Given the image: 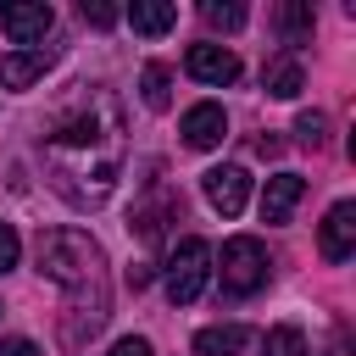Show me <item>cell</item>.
<instances>
[{"label":"cell","instance_id":"e0dca14e","mask_svg":"<svg viewBox=\"0 0 356 356\" xmlns=\"http://www.w3.org/2000/svg\"><path fill=\"white\" fill-rule=\"evenodd\" d=\"M278 28H284V39H289V44H306V39H312V6H306V0L278 6Z\"/></svg>","mask_w":356,"mask_h":356},{"label":"cell","instance_id":"d4e9b609","mask_svg":"<svg viewBox=\"0 0 356 356\" xmlns=\"http://www.w3.org/2000/svg\"><path fill=\"white\" fill-rule=\"evenodd\" d=\"M0 312H6V306H0Z\"/></svg>","mask_w":356,"mask_h":356},{"label":"cell","instance_id":"4fadbf2b","mask_svg":"<svg viewBox=\"0 0 356 356\" xmlns=\"http://www.w3.org/2000/svg\"><path fill=\"white\" fill-rule=\"evenodd\" d=\"M128 22H134V33L156 39V33H167V28L178 22V6H172V0H134V6H128Z\"/></svg>","mask_w":356,"mask_h":356},{"label":"cell","instance_id":"cb8c5ba5","mask_svg":"<svg viewBox=\"0 0 356 356\" xmlns=\"http://www.w3.org/2000/svg\"><path fill=\"white\" fill-rule=\"evenodd\" d=\"M128 284L145 289V284H150V261H134V267H128Z\"/></svg>","mask_w":356,"mask_h":356},{"label":"cell","instance_id":"7c38bea8","mask_svg":"<svg viewBox=\"0 0 356 356\" xmlns=\"http://www.w3.org/2000/svg\"><path fill=\"white\" fill-rule=\"evenodd\" d=\"M245 345H250L245 323H222V328H200L195 334V356H239Z\"/></svg>","mask_w":356,"mask_h":356},{"label":"cell","instance_id":"277c9868","mask_svg":"<svg viewBox=\"0 0 356 356\" xmlns=\"http://www.w3.org/2000/svg\"><path fill=\"white\" fill-rule=\"evenodd\" d=\"M267 284V250H261V239H250V234H234L228 245H222V295H256Z\"/></svg>","mask_w":356,"mask_h":356},{"label":"cell","instance_id":"9c48e42d","mask_svg":"<svg viewBox=\"0 0 356 356\" xmlns=\"http://www.w3.org/2000/svg\"><path fill=\"white\" fill-rule=\"evenodd\" d=\"M178 134H184V145H189V150H211V145H222V134H228V117H222V106L200 100V106H189V111H184Z\"/></svg>","mask_w":356,"mask_h":356},{"label":"cell","instance_id":"603a6c76","mask_svg":"<svg viewBox=\"0 0 356 356\" xmlns=\"http://www.w3.org/2000/svg\"><path fill=\"white\" fill-rule=\"evenodd\" d=\"M0 356H39L33 339H0Z\"/></svg>","mask_w":356,"mask_h":356},{"label":"cell","instance_id":"ba28073f","mask_svg":"<svg viewBox=\"0 0 356 356\" xmlns=\"http://www.w3.org/2000/svg\"><path fill=\"white\" fill-rule=\"evenodd\" d=\"M206 200H211L222 217H239L245 200H250V172H245V167H211V172H206Z\"/></svg>","mask_w":356,"mask_h":356},{"label":"cell","instance_id":"44dd1931","mask_svg":"<svg viewBox=\"0 0 356 356\" xmlns=\"http://www.w3.org/2000/svg\"><path fill=\"white\" fill-rule=\"evenodd\" d=\"M83 22H89V28H111V22H117V6H106V0H83Z\"/></svg>","mask_w":356,"mask_h":356},{"label":"cell","instance_id":"ffe728a7","mask_svg":"<svg viewBox=\"0 0 356 356\" xmlns=\"http://www.w3.org/2000/svg\"><path fill=\"white\" fill-rule=\"evenodd\" d=\"M17 256H22V239H17V228H11V222H0V273H11V267H17Z\"/></svg>","mask_w":356,"mask_h":356},{"label":"cell","instance_id":"ac0fdd59","mask_svg":"<svg viewBox=\"0 0 356 356\" xmlns=\"http://www.w3.org/2000/svg\"><path fill=\"white\" fill-rule=\"evenodd\" d=\"M295 134H300L306 150H323V145H328V117H323V111H300V117H295Z\"/></svg>","mask_w":356,"mask_h":356},{"label":"cell","instance_id":"3957f363","mask_svg":"<svg viewBox=\"0 0 356 356\" xmlns=\"http://www.w3.org/2000/svg\"><path fill=\"white\" fill-rule=\"evenodd\" d=\"M206 278H211V245L206 239H178L172 245V256H167V300L172 306H189V300H200V289H206Z\"/></svg>","mask_w":356,"mask_h":356},{"label":"cell","instance_id":"30bf717a","mask_svg":"<svg viewBox=\"0 0 356 356\" xmlns=\"http://www.w3.org/2000/svg\"><path fill=\"white\" fill-rule=\"evenodd\" d=\"M300 195H306L300 172H273L267 189H261V222H289V211L300 206Z\"/></svg>","mask_w":356,"mask_h":356},{"label":"cell","instance_id":"7402d4cb","mask_svg":"<svg viewBox=\"0 0 356 356\" xmlns=\"http://www.w3.org/2000/svg\"><path fill=\"white\" fill-rule=\"evenodd\" d=\"M111 356H150V339L128 334V339H117V345H111Z\"/></svg>","mask_w":356,"mask_h":356},{"label":"cell","instance_id":"6da1fadb","mask_svg":"<svg viewBox=\"0 0 356 356\" xmlns=\"http://www.w3.org/2000/svg\"><path fill=\"white\" fill-rule=\"evenodd\" d=\"M44 161H50L56 195H67L72 206H100L117 184V167H122V111H117V100L106 89H89V100L44 134Z\"/></svg>","mask_w":356,"mask_h":356},{"label":"cell","instance_id":"8992f818","mask_svg":"<svg viewBox=\"0 0 356 356\" xmlns=\"http://www.w3.org/2000/svg\"><path fill=\"white\" fill-rule=\"evenodd\" d=\"M317 250H323V261H350V250H356V200L328 206V217L317 228Z\"/></svg>","mask_w":356,"mask_h":356},{"label":"cell","instance_id":"5b68a950","mask_svg":"<svg viewBox=\"0 0 356 356\" xmlns=\"http://www.w3.org/2000/svg\"><path fill=\"white\" fill-rule=\"evenodd\" d=\"M0 28H6V39L11 44H39L50 28H56V11L44 6V0H22V6H0Z\"/></svg>","mask_w":356,"mask_h":356},{"label":"cell","instance_id":"2e32d148","mask_svg":"<svg viewBox=\"0 0 356 356\" xmlns=\"http://www.w3.org/2000/svg\"><path fill=\"white\" fill-rule=\"evenodd\" d=\"M261 356H306V334L295 323H278L261 334Z\"/></svg>","mask_w":356,"mask_h":356},{"label":"cell","instance_id":"8fae6325","mask_svg":"<svg viewBox=\"0 0 356 356\" xmlns=\"http://www.w3.org/2000/svg\"><path fill=\"white\" fill-rule=\"evenodd\" d=\"M50 61H56V50H44V44L0 56V89H28L33 78H44V67H50Z\"/></svg>","mask_w":356,"mask_h":356},{"label":"cell","instance_id":"7a4b0ae2","mask_svg":"<svg viewBox=\"0 0 356 356\" xmlns=\"http://www.w3.org/2000/svg\"><path fill=\"white\" fill-rule=\"evenodd\" d=\"M39 273L50 284L67 289V317H61V339L83 345L106 312H111V289H106V256L83 228H50L39 239Z\"/></svg>","mask_w":356,"mask_h":356},{"label":"cell","instance_id":"5bb4252c","mask_svg":"<svg viewBox=\"0 0 356 356\" xmlns=\"http://www.w3.org/2000/svg\"><path fill=\"white\" fill-rule=\"evenodd\" d=\"M261 83H267V95H273V100H295V95L306 89V72H300V61H295V56H278V61L267 67V78H261Z\"/></svg>","mask_w":356,"mask_h":356},{"label":"cell","instance_id":"9a60e30c","mask_svg":"<svg viewBox=\"0 0 356 356\" xmlns=\"http://www.w3.org/2000/svg\"><path fill=\"white\" fill-rule=\"evenodd\" d=\"M167 83H172V72H167L161 61H150V67L139 72V95H145V106H150V111H167V100H172V89H167Z\"/></svg>","mask_w":356,"mask_h":356},{"label":"cell","instance_id":"d6986e66","mask_svg":"<svg viewBox=\"0 0 356 356\" xmlns=\"http://www.w3.org/2000/svg\"><path fill=\"white\" fill-rule=\"evenodd\" d=\"M206 22L222 28V33H239L245 28V6H228V0H206Z\"/></svg>","mask_w":356,"mask_h":356},{"label":"cell","instance_id":"52a82bcc","mask_svg":"<svg viewBox=\"0 0 356 356\" xmlns=\"http://www.w3.org/2000/svg\"><path fill=\"white\" fill-rule=\"evenodd\" d=\"M184 67H189V78H200V83H211V89H222V83L239 78V56L222 50V44H189Z\"/></svg>","mask_w":356,"mask_h":356}]
</instances>
